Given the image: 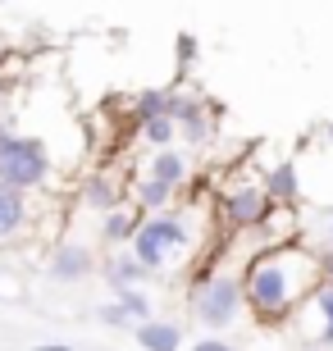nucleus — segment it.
<instances>
[{
    "instance_id": "27",
    "label": "nucleus",
    "mask_w": 333,
    "mask_h": 351,
    "mask_svg": "<svg viewBox=\"0 0 333 351\" xmlns=\"http://www.w3.org/2000/svg\"><path fill=\"white\" fill-rule=\"evenodd\" d=\"M0 297H5V269H0Z\"/></svg>"
},
{
    "instance_id": "25",
    "label": "nucleus",
    "mask_w": 333,
    "mask_h": 351,
    "mask_svg": "<svg viewBox=\"0 0 333 351\" xmlns=\"http://www.w3.org/2000/svg\"><path fill=\"white\" fill-rule=\"evenodd\" d=\"M32 351H73L69 342H41V347H32Z\"/></svg>"
},
{
    "instance_id": "18",
    "label": "nucleus",
    "mask_w": 333,
    "mask_h": 351,
    "mask_svg": "<svg viewBox=\"0 0 333 351\" xmlns=\"http://www.w3.org/2000/svg\"><path fill=\"white\" fill-rule=\"evenodd\" d=\"M137 132H141V142L146 146H155V151H165V146H179V123L174 119H146V123H137Z\"/></svg>"
},
{
    "instance_id": "16",
    "label": "nucleus",
    "mask_w": 333,
    "mask_h": 351,
    "mask_svg": "<svg viewBox=\"0 0 333 351\" xmlns=\"http://www.w3.org/2000/svg\"><path fill=\"white\" fill-rule=\"evenodd\" d=\"M101 274H105V283L115 287V292H124V287H141L146 278H151V269H146V265H141L133 251H119V256H110Z\"/></svg>"
},
{
    "instance_id": "8",
    "label": "nucleus",
    "mask_w": 333,
    "mask_h": 351,
    "mask_svg": "<svg viewBox=\"0 0 333 351\" xmlns=\"http://www.w3.org/2000/svg\"><path fill=\"white\" fill-rule=\"evenodd\" d=\"M96 274V251L87 242H55L51 256H46V278L51 283H87Z\"/></svg>"
},
{
    "instance_id": "5",
    "label": "nucleus",
    "mask_w": 333,
    "mask_h": 351,
    "mask_svg": "<svg viewBox=\"0 0 333 351\" xmlns=\"http://www.w3.org/2000/svg\"><path fill=\"white\" fill-rule=\"evenodd\" d=\"M215 206H219V219H224L229 233H256L260 223L269 219L274 201H269V192H265V178L238 173V178H229L219 187Z\"/></svg>"
},
{
    "instance_id": "30",
    "label": "nucleus",
    "mask_w": 333,
    "mask_h": 351,
    "mask_svg": "<svg viewBox=\"0 0 333 351\" xmlns=\"http://www.w3.org/2000/svg\"><path fill=\"white\" fill-rule=\"evenodd\" d=\"M0 5H5V0H0Z\"/></svg>"
},
{
    "instance_id": "2",
    "label": "nucleus",
    "mask_w": 333,
    "mask_h": 351,
    "mask_svg": "<svg viewBox=\"0 0 333 351\" xmlns=\"http://www.w3.org/2000/svg\"><path fill=\"white\" fill-rule=\"evenodd\" d=\"M187 306H192L196 324L210 328V333H224L242 319L246 311V292H242V274H229V269H205L192 278L187 287Z\"/></svg>"
},
{
    "instance_id": "28",
    "label": "nucleus",
    "mask_w": 333,
    "mask_h": 351,
    "mask_svg": "<svg viewBox=\"0 0 333 351\" xmlns=\"http://www.w3.org/2000/svg\"><path fill=\"white\" fill-rule=\"evenodd\" d=\"M297 351H315V347H297Z\"/></svg>"
},
{
    "instance_id": "11",
    "label": "nucleus",
    "mask_w": 333,
    "mask_h": 351,
    "mask_svg": "<svg viewBox=\"0 0 333 351\" xmlns=\"http://www.w3.org/2000/svg\"><path fill=\"white\" fill-rule=\"evenodd\" d=\"M265 192L274 206H301V169H297V160H279L265 178Z\"/></svg>"
},
{
    "instance_id": "4",
    "label": "nucleus",
    "mask_w": 333,
    "mask_h": 351,
    "mask_svg": "<svg viewBox=\"0 0 333 351\" xmlns=\"http://www.w3.org/2000/svg\"><path fill=\"white\" fill-rule=\"evenodd\" d=\"M187 233H192V228H187V215H183V210H160V215H146V219H141V228H137L128 251L151 274H160L187 242H192Z\"/></svg>"
},
{
    "instance_id": "15",
    "label": "nucleus",
    "mask_w": 333,
    "mask_h": 351,
    "mask_svg": "<svg viewBox=\"0 0 333 351\" xmlns=\"http://www.w3.org/2000/svg\"><path fill=\"white\" fill-rule=\"evenodd\" d=\"M133 338H137L141 351H187V342H183V328L169 324V319H146V324L133 328Z\"/></svg>"
},
{
    "instance_id": "20",
    "label": "nucleus",
    "mask_w": 333,
    "mask_h": 351,
    "mask_svg": "<svg viewBox=\"0 0 333 351\" xmlns=\"http://www.w3.org/2000/svg\"><path fill=\"white\" fill-rule=\"evenodd\" d=\"M96 319H101L105 328H137V319H133V315L124 311V306H119V301H105L101 311H96Z\"/></svg>"
},
{
    "instance_id": "12",
    "label": "nucleus",
    "mask_w": 333,
    "mask_h": 351,
    "mask_svg": "<svg viewBox=\"0 0 333 351\" xmlns=\"http://www.w3.org/2000/svg\"><path fill=\"white\" fill-rule=\"evenodd\" d=\"M141 219H146V215H141L137 206H119V210H110V215H101V242L105 247H133Z\"/></svg>"
},
{
    "instance_id": "22",
    "label": "nucleus",
    "mask_w": 333,
    "mask_h": 351,
    "mask_svg": "<svg viewBox=\"0 0 333 351\" xmlns=\"http://www.w3.org/2000/svg\"><path fill=\"white\" fill-rule=\"evenodd\" d=\"M187 351H238V347H233V342H224L219 333H205V338L187 342Z\"/></svg>"
},
{
    "instance_id": "14",
    "label": "nucleus",
    "mask_w": 333,
    "mask_h": 351,
    "mask_svg": "<svg viewBox=\"0 0 333 351\" xmlns=\"http://www.w3.org/2000/svg\"><path fill=\"white\" fill-rule=\"evenodd\" d=\"M78 196H82V206H87V210H101V215H110V210H119L124 201H128V192H124L119 178H110V173H91Z\"/></svg>"
},
{
    "instance_id": "1",
    "label": "nucleus",
    "mask_w": 333,
    "mask_h": 351,
    "mask_svg": "<svg viewBox=\"0 0 333 351\" xmlns=\"http://www.w3.org/2000/svg\"><path fill=\"white\" fill-rule=\"evenodd\" d=\"M324 283L320 274V251L310 242H283V247L256 251L242 265V292L251 319L265 328H288L292 315L310 301V292Z\"/></svg>"
},
{
    "instance_id": "29",
    "label": "nucleus",
    "mask_w": 333,
    "mask_h": 351,
    "mask_svg": "<svg viewBox=\"0 0 333 351\" xmlns=\"http://www.w3.org/2000/svg\"><path fill=\"white\" fill-rule=\"evenodd\" d=\"M0 101H5V87H0Z\"/></svg>"
},
{
    "instance_id": "23",
    "label": "nucleus",
    "mask_w": 333,
    "mask_h": 351,
    "mask_svg": "<svg viewBox=\"0 0 333 351\" xmlns=\"http://www.w3.org/2000/svg\"><path fill=\"white\" fill-rule=\"evenodd\" d=\"M320 251V274H324V283H333V247H315Z\"/></svg>"
},
{
    "instance_id": "17",
    "label": "nucleus",
    "mask_w": 333,
    "mask_h": 351,
    "mask_svg": "<svg viewBox=\"0 0 333 351\" xmlns=\"http://www.w3.org/2000/svg\"><path fill=\"white\" fill-rule=\"evenodd\" d=\"M174 119V87H141L133 96V119L146 123V119Z\"/></svg>"
},
{
    "instance_id": "10",
    "label": "nucleus",
    "mask_w": 333,
    "mask_h": 351,
    "mask_svg": "<svg viewBox=\"0 0 333 351\" xmlns=\"http://www.w3.org/2000/svg\"><path fill=\"white\" fill-rule=\"evenodd\" d=\"M146 173L169 182V187H187V182H192V160H187V151H179V146H165V151H155V156L146 160Z\"/></svg>"
},
{
    "instance_id": "21",
    "label": "nucleus",
    "mask_w": 333,
    "mask_h": 351,
    "mask_svg": "<svg viewBox=\"0 0 333 351\" xmlns=\"http://www.w3.org/2000/svg\"><path fill=\"white\" fill-rule=\"evenodd\" d=\"M196 51H201V41H196L192 32H179V41H174V55H179V69H192V64H196Z\"/></svg>"
},
{
    "instance_id": "26",
    "label": "nucleus",
    "mask_w": 333,
    "mask_h": 351,
    "mask_svg": "<svg viewBox=\"0 0 333 351\" xmlns=\"http://www.w3.org/2000/svg\"><path fill=\"white\" fill-rule=\"evenodd\" d=\"M324 142L333 146V119H329V123H324Z\"/></svg>"
},
{
    "instance_id": "19",
    "label": "nucleus",
    "mask_w": 333,
    "mask_h": 351,
    "mask_svg": "<svg viewBox=\"0 0 333 351\" xmlns=\"http://www.w3.org/2000/svg\"><path fill=\"white\" fill-rule=\"evenodd\" d=\"M115 301L133 315V319H137V324H146V319H151V297H146L141 287H124V292H115Z\"/></svg>"
},
{
    "instance_id": "9",
    "label": "nucleus",
    "mask_w": 333,
    "mask_h": 351,
    "mask_svg": "<svg viewBox=\"0 0 333 351\" xmlns=\"http://www.w3.org/2000/svg\"><path fill=\"white\" fill-rule=\"evenodd\" d=\"M315 324L306 333V347H333V283H320L310 292V301L292 315V324Z\"/></svg>"
},
{
    "instance_id": "6",
    "label": "nucleus",
    "mask_w": 333,
    "mask_h": 351,
    "mask_svg": "<svg viewBox=\"0 0 333 351\" xmlns=\"http://www.w3.org/2000/svg\"><path fill=\"white\" fill-rule=\"evenodd\" d=\"M174 123L183 146H205L215 137V105L187 87H174Z\"/></svg>"
},
{
    "instance_id": "24",
    "label": "nucleus",
    "mask_w": 333,
    "mask_h": 351,
    "mask_svg": "<svg viewBox=\"0 0 333 351\" xmlns=\"http://www.w3.org/2000/svg\"><path fill=\"white\" fill-rule=\"evenodd\" d=\"M320 228H324V247H333V206L320 210Z\"/></svg>"
},
{
    "instance_id": "13",
    "label": "nucleus",
    "mask_w": 333,
    "mask_h": 351,
    "mask_svg": "<svg viewBox=\"0 0 333 351\" xmlns=\"http://www.w3.org/2000/svg\"><path fill=\"white\" fill-rule=\"evenodd\" d=\"M174 196H179V187H169V182L151 178V173H141V178L133 182L128 201L141 210V215H160V210H174Z\"/></svg>"
},
{
    "instance_id": "7",
    "label": "nucleus",
    "mask_w": 333,
    "mask_h": 351,
    "mask_svg": "<svg viewBox=\"0 0 333 351\" xmlns=\"http://www.w3.org/2000/svg\"><path fill=\"white\" fill-rule=\"evenodd\" d=\"M32 228H37V201L10 182H0V251L32 237Z\"/></svg>"
},
{
    "instance_id": "3",
    "label": "nucleus",
    "mask_w": 333,
    "mask_h": 351,
    "mask_svg": "<svg viewBox=\"0 0 333 351\" xmlns=\"http://www.w3.org/2000/svg\"><path fill=\"white\" fill-rule=\"evenodd\" d=\"M0 182H10L19 192L37 196L46 192L55 182V156L46 137L37 132H10L5 142H0Z\"/></svg>"
}]
</instances>
